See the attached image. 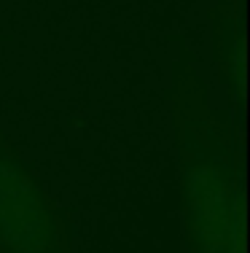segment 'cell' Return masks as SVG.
Wrapping results in <instances>:
<instances>
[{
    "mask_svg": "<svg viewBox=\"0 0 250 253\" xmlns=\"http://www.w3.org/2000/svg\"><path fill=\"white\" fill-rule=\"evenodd\" d=\"M186 205L196 253H237V186L234 170L223 156L202 146L191 148L186 162Z\"/></svg>",
    "mask_w": 250,
    "mask_h": 253,
    "instance_id": "6da1fadb",
    "label": "cell"
},
{
    "mask_svg": "<svg viewBox=\"0 0 250 253\" xmlns=\"http://www.w3.org/2000/svg\"><path fill=\"white\" fill-rule=\"evenodd\" d=\"M0 240L16 253H57V224L25 167L0 146Z\"/></svg>",
    "mask_w": 250,
    "mask_h": 253,
    "instance_id": "7a4b0ae2",
    "label": "cell"
}]
</instances>
